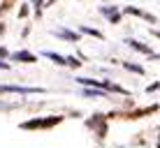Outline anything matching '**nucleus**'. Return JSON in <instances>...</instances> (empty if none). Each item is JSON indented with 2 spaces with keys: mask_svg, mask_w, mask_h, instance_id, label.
Returning <instances> with one entry per match:
<instances>
[{
  "mask_svg": "<svg viewBox=\"0 0 160 148\" xmlns=\"http://www.w3.org/2000/svg\"><path fill=\"white\" fill-rule=\"evenodd\" d=\"M53 2H56V0H47V5H53Z\"/></svg>",
  "mask_w": 160,
  "mask_h": 148,
  "instance_id": "obj_18",
  "label": "nucleus"
},
{
  "mask_svg": "<svg viewBox=\"0 0 160 148\" xmlns=\"http://www.w3.org/2000/svg\"><path fill=\"white\" fill-rule=\"evenodd\" d=\"M88 127L98 130V134H100V136L107 134V127H104V118L102 116H93V120H88Z\"/></svg>",
  "mask_w": 160,
  "mask_h": 148,
  "instance_id": "obj_4",
  "label": "nucleus"
},
{
  "mask_svg": "<svg viewBox=\"0 0 160 148\" xmlns=\"http://www.w3.org/2000/svg\"><path fill=\"white\" fill-rule=\"evenodd\" d=\"M0 69H9V65L7 63H0Z\"/></svg>",
  "mask_w": 160,
  "mask_h": 148,
  "instance_id": "obj_16",
  "label": "nucleus"
},
{
  "mask_svg": "<svg viewBox=\"0 0 160 148\" xmlns=\"http://www.w3.org/2000/svg\"><path fill=\"white\" fill-rule=\"evenodd\" d=\"M12 60H16V63H37V58L30 51H16L12 53Z\"/></svg>",
  "mask_w": 160,
  "mask_h": 148,
  "instance_id": "obj_6",
  "label": "nucleus"
},
{
  "mask_svg": "<svg viewBox=\"0 0 160 148\" xmlns=\"http://www.w3.org/2000/svg\"><path fill=\"white\" fill-rule=\"evenodd\" d=\"M153 35H156V37H160V32H158V30H153Z\"/></svg>",
  "mask_w": 160,
  "mask_h": 148,
  "instance_id": "obj_19",
  "label": "nucleus"
},
{
  "mask_svg": "<svg viewBox=\"0 0 160 148\" xmlns=\"http://www.w3.org/2000/svg\"><path fill=\"white\" fill-rule=\"evenodd\" d=\"M0 93H19V95H35V93H42V88H30V86H0Z\"/></svg>",
  "mask_w": 160,
  "mask_h": 148,
  "instance_id": "obj_2",
  "label": "nucleus"
},
{
  "mask_svg": "<svg viewBox=\"0 0 160 148\" xmlns=\"http://www.w3.org/2000/svg\"><path fill=\"white\" fill-rule=\"evenodd\" d=\"M125 44H130V49H135V51H139V53H144V56H151V58H158V53H153L151 49H148L146 44H142V42H137V40H128Z\"/></svg>",
  "mask_w": 160,
  "mask_h": 148,
  "instance_id": "obj_3",
  "label": "nucleus"
},
{
  "mask_svg": "<svg viewBox=\"0 0 160 148\" xmlns=\"http://www.w3.org/2000/svg\"><path fill=\"white\" fill-rule=\"evenodd\" d=\"M51 35L60 37V40H68V42H77V40H79V35H77V32H70V30H63V28L51 30Z\"/></svg>",
  "mask_w": 160,
  "mask_h": 148,
  "instance_id": "obj_7",
  "label": "nucleus"
},
{
  "mask_svg": "<svg viewBox=\"0 0 160 148\" xmlns=\"http://www.w3.org/2000/svg\"><path fill=\"white\" fill-rule=\"evenodd\" d=\"M0 109H9V104H2V102H0Z\"/></svg>",
  "mask_w": 160,
  "mask_h": 148,
  "instance_id": "obj_17",
  "label": "nucleus"
},
{
  "mask_svg": "<svg viewBox=\"0 0 160 148\" xmlns=\"http://www.w3.org/2000/svg\"><path fill=\"white\" fill-rule=\"evenodd\" d=\"M12 2H14V0H5V2L0 5V12H7V9L12 7Z\"/></svg>",
  "mask_w": 160,
  "mask_h": 148,
  "instance_id": "obj_13",
  "label": "nucleus"
},
{
  "mask_svg": "<svg viewBox=\"0 0 160 148\" xmlns=\"http://www.w3.org/2000/svg\"><path fill=\"white\" fill-rule=\"evenodd\" d=\"M123 67H125V69H130V72H135V74H144V67H139V65H132V63H123Z\"/></svg>",
  "mask_w": 160,
  "mask_h": 148,
  "instance_id": "obj_11",
  "label": "nucleus"
},
{
  "mask_svg": "<svg viewBox=\"0 0 160 148\" xmlns=\"http://www.w3.org/2000/svg\"><path fill=\"white\" fill-rule=\"evenodd\" d=\"M44 56H47L49 60H53V63H56V65H68V58L58 56V53H53V51H47V53H44Z\"/></svg>",
  "mask_w": 160,
  "mask_h": 148,
  "instance_id": "obj_9",
  "label": "nucleus"
},
{
  "mask_svg": "<svg viewBox=\"0 0 160 148\" xmlns=\"http://www.w3.org/2000/svg\"><path fill=\"white\" fill-rule=\"evenodd\" d=\"M102 14L107 16L112 23H118V21H121V14L116 12V7H102Z\"/></svg>",
  "mask_w": 160,
  "mask_h": 148,
  "instance_id": "obj_8",
  "label": "nucleus"
},
{
  "mask_svg": "<svg viewBox=\"0 0 160 148\" xmlns=\"http://www.w3.org/2000/svg\"><path fill=\"white\" fill-rule=\"evenodd\" d=\"M123 14H135V16H142V19H146L148 23H156V16H153V14L142 12V9H137V7H123Z\"/></svg>",
  "mask_w": 160,
  "mask_h": 148,
  "instance_id": "obj_5",
  "label": "nucleus"
},
{
  "mask_svg": "<svg viewBox=\"0 0 160 148\" xmlns=\"http://www.w3.org/2000/svg\"><path fill=\"white\" fill-rule=\"evenodd\" d=\"M160 88V84H153V86H148V88H146V93H153V90H158Z\"/></svg>",
  "mask_w": 160,
  "mask_h": 148,
  "instance_id": "obj_14",
  "label": "nucleus"
},
{
  "mask_svg": "<svg viewBox=\"0 0 160 148\" xmlns=\"http://www.w3.org/2000/svg\"><path fill=\"white\" fill-rule=\"evenodd\" d=\"M40 5H42V0H35V12H37V16H40Z\"/></svg>",
  "mask_w": 160,
  "mask_h": 148,
  "instance_id": "obj_15",
  "label": "nucleus"
},
{
  "mask_svg": "<svg viewBox=\"0 0 160 148\" xmlns=\"http://www.w3.org/2000/svg\"><path fill=\"white\" fill-rule=\"evenodd\" d=\"M63 123V116H47V118H30L21 123V130H51L53 125Z\"/></svg>",
  "mask_w": 160,
  "mask_h": 148,
  "instance_id": "obj_1",
  "label": "nucleus"
},
{
  "mask_svg": "<svg viewBox=\"0 0 160 148\" xmlns=\"http://www.w3.org/2000/svg\"><path fill=\"white\" fill-rule=\"evenodd\" d=\"M81 32H86V35H93V37H98V40H102V32L95 30V28H88V26H81Z\"/></svg>",
  "mask_w": 160,
  "mask_h": 148,
  "instance_id": "obj_10",
  "label": "nucleus"
},
{
  "mask_svg": "<svg viewBox=\"0 0 160 148\" xmlns=\"http://www.w3.org/2000/svg\"><path fill=\"white\" fill-rule=\"evenodd\" d=\"M68 65H70V67H74V69H77V67H79L81 63H79V60H77L74 56H68Z\"/></svg>",
  "mask_w": 160,
  "mask_h": 148,
  "instance_id": "obj_12",
  "label": "nucleus"
}]
</instances>
